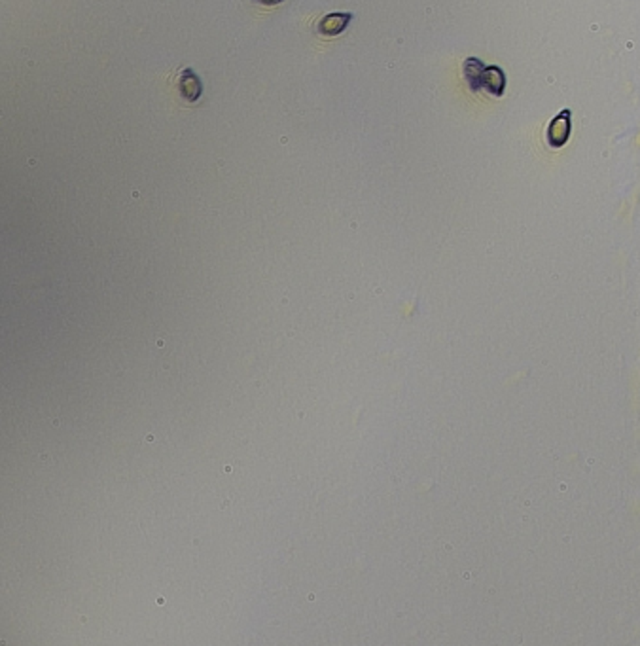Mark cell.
<instances>
[{"label": "cell", "instance_id": "cell-5", "mask_svg": "<svg viewBox=\"0 0 640 646\" xmlns=\"http://www.w3.org/2000/svg\"><path fill=\"white\" fill-rule=\"evenodd\" d=\"M483 69H485V63L478 59V57H468V59L464 61V78H466V82H468L472 91H481V72H483Z\"/></svg>", "mask_w": 640, "mask_h": 646}, {"label": "cell", "instance_id": "cell-3", "mask_svg": "<svg viewBox=\"0 0 640 646\" xmlns=\"http://www.w3.org/2000/svg\"><path fill=\"white\" fill-rule=\"evenodd\" d=\"M481 89H485L487 93L492 97H502L506 89V74L504 71L497 65H489L481 72Z\"/></svg>", "mask_w": 640, "mask_h": 646}, {"label": "cell", "instance_id": "cell-6", "mask_svg": "<svg viewBox=\"0 0 640 646\" xmlns=\"http://www.w3.org/2000/svg\"><path fill=\"white\" fill-rule=\"evenodd\" d=\"M258 4H263V6H277L280 2H285V0H256Z\"/></svg>", "mask_w": 640, "mask_h": 646}, {"label": "cell", "instance_id": "cell-1", "mask_svg": "<svg viewBox=\"0 0 640 646\" xmlns=\"http://www.w3.org/2000/svg\"><path fill=\"white\" fill-rule=\"evenodd\" d=\"M572 112H570L569 108H564L561 112L555 116V118L550 122L547 125V133H545V139H547V144L552 146V148H561L567 144L570 136V131H572Z\"/></svg>", "mask_w": 640, "mask_h": 646}, {"label": "cell", "instance_id": "cell-4", "mask_svg": "<svg viewBox=\"0 0 640 646\" xmlns=\"http://www.w3.org/2000/svg\"><path fill=\"white\" fill-rule=\"evenodd\" d=\"M178 89H180V93H182V97H184L186 101L190 102H196L203 93L201 80H199L196 72L190 71V69H186V71L180 74Z\"/></svg>", "mask_w": 640, "mask_h": 646}, {"label": "cell", "instance_id": "cell-2", "mask_svg": "<svg viewBox=\"0 0 640 646\" xmlns=\"http://www.w3.org/2000/svg\"><path fill=\"white\" fill-rule=\"evenodd\" d=\"M350 21H352V13L349 12L328 13L316 23V33L322 36H339L349 27Z\"/></svg>", "mask_w": 640, "mask_h": 646}]
</instances>
